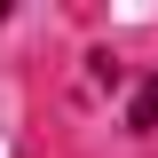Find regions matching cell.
<instances>
[{
	"label": "cell",
	"mask_w": 158,
	"mask_h": 158,
	"mask_svg": "<svg viewBox=\"0 0 158 158\" xmlns=\"http://www.w3.org/2000/svg\"><path fill=\"white\" fill-rule=\"evenodd\" d=\"M127 127H135V135H150V127H158V79H142V95H135V111H127Z\"/></svg>",
	"instance_id": "cell-1"
},
{
	"label": "cell",
	"mask_w": 158,
	"mask_h": 158,
	"mask_svg": "<svg viewBox=\"0 0 158 158\" xmlns=\"http://www.w3.org/2000/svg\"><path fill=\"white\" fill-rule=\"evenodd\" d=\"M0 16H8V0H0Z\"/></svg>",
	"instance_id": "cell-2"
}]
</instances>
